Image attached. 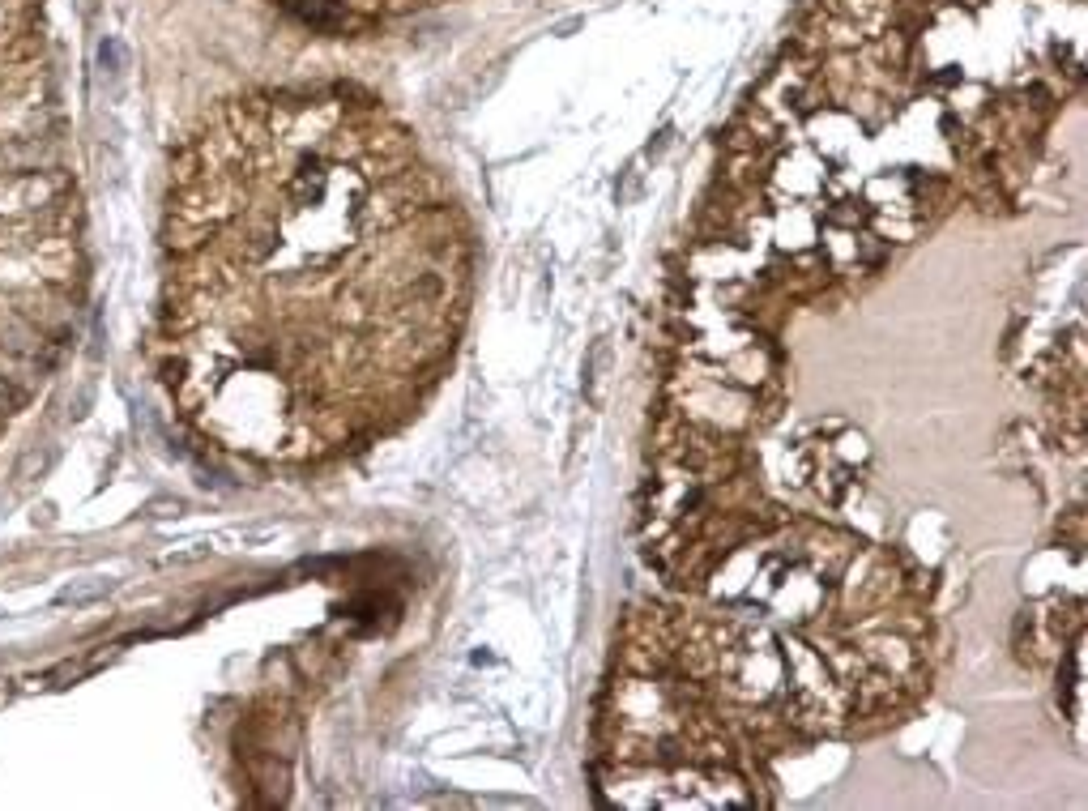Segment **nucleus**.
Wrapping results in <instances>:
<instances>
[{"instance_id": "f257e3e1", "label": "nucleus", "mask_w": 1088, "mask_h": 811, "mask_svg": "<svg viewBox=\"0 0 1088 811\" xmlns=\"http://www.w3.org/2000/svg\"><path fill=\"white\" fill-rule=\"evenodd\" d=\"M470 269L453 193L376 103L239 99L175 163L158 368L218 449L261 466L346 457L440 385Z\"/></svg>"}]
</instances>
